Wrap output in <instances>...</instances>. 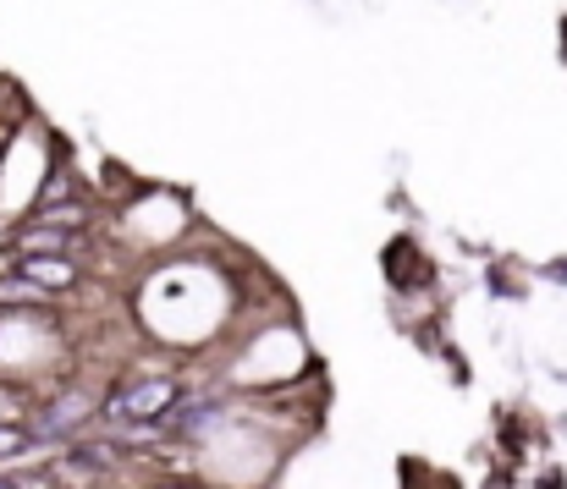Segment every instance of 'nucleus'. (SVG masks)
Wrapping results in <instances>:
<instances>
[{
    "instance_id": "1",
    "label": "nucleus",
    "mask_w": 567,
    "mask_h": 489,
    "mask_svg": "<svg viewBox=\"0 0 567 489\" xmlns=\"http://www.w3.org/2000/svg\"><path fill=\"white\" fill-rule=\"evenodd\" d=\"M172 407H177V379H138V385L105 396L100 413L111 429H127V424H161Z\"/></svg>"
},
{
    "instance_id": "2",
    "label": "nucleus",
    "mask_w": 567,
    "mask_h": 489,
    "mask_svg": "<svg viewBox=\"0 0 567 489\" xmlns=\"http://www.w3.org/2000/svg\"><path fill=\"white\" fill-rule=\"evenodd\" d=\"M94 413H100V402H94L89 391H66V396H55V402H44V407L33 413L28 435H33V446H50V440L78 435V429H83Z\"/></svg>"
},
{
    "instance_id": "3",
    "label": "nucleus",
    "mask_w": 567,
    "mask_h": 489,
    "mask_svg": "<svg viewBox=\"0 0 567 489\" xmlns=\"http://www.w3.org/2000/svg\"><path fill=\"white\" fill-rule=\"evenodd\" d=\"M17 275H22V281H33L44 298H50V292H66V287L78 281L72 259H17Z\"/></svg>"
},
{
    "instance_id": "4",
    "label": "nucleus",
    "mask_w": 567,
    "mask_h": 489,
    "mask_svg": "<svg viewBox=\"0 0 567 489\" xmlns=\"http://www.w3.org/2000/svg\"><path fill=\"white\" fill-rule=\"evenodd\" d=\"M33 303H44V292L33 281H22V275H6L0 281V309H33Z\"/></svg>"
},
{
    "instance_id": "5",
    "label": "nucleus",
    "mask_w": 567,
    "mask_h": 489,
    "mask_svg": "<svg viewBox=\"0 0 567 489\" xmlns=\"http://www.w3.org/2000/svg\"><path fill=\"white\" fill-rule=\"evenodd\" d=\"M17 457H33V435L28 424H0V462H17Z\"/></svg>"
}]
</instances>
